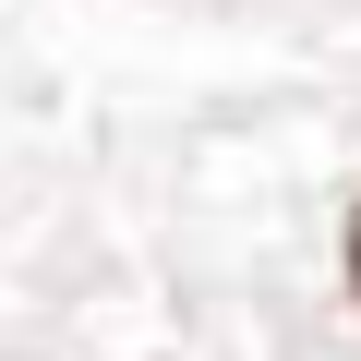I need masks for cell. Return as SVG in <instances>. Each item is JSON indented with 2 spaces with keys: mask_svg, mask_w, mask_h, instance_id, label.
Returning <instances> with one entry per match:
<instances>
[{
  "mask_svg": "<svg viewBox=\"0 0 361 361\" xmlns=\"http://www.w3.org/2000/svg\"><path fill=\"white\" fill-rule=\"evenodd\" d=\"M337 265H349V301H361V205H349V241H337Z\"/></svg>",
  "mask_w": 361,
  "mask_h": 361,
  "instance_id": "6da1fadb",
  "label": "cell"
}]
</instances>
